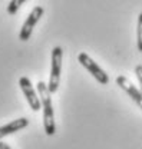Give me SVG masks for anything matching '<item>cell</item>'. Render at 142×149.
Instances as JSON below:
<instances>
[{"instance_id":"obj_1","label":"cell","mask_w":142,"mask_h":149,"mask_svg":"<svg viewBox=\"0 0 142 149\" xmlns=\"http://www.w3.org/2000/svg\"><path fill=\"white\" fill-rule=\"evenodd\" d=\"M37 92L40 95V102H42V109H43V126L48 136H53L56 132V125H55V115L53 106H52V97L49 92V88L45 82L37 83Z\"/></svg>"},{"instance_id":"obj_2","label":"cell","mask_w":142,"mask_h":149,"mask_svg":"<svg viewBox=\"0 0 142 149\" xmlns=\"http://www.w3.org/2000/svg\"><path fill=\"white\" fill-rule=\"evenodd\" d=\"M62 47L56 46L52 50V69H50V79H49V92L56 93L59 89V80H60V70H62Z\"/></svg>"},{"instance_id":"obj_3","label":"cell","mask_w":142,"mask_h":149,"mask_svg":"<svg viewBox=\"0 0 142 149\" xmlns=\"http://www.w3.org/2000/svg\"><path fill=\"white\" fill-rule=\"evenodd\" d=\"M78 60H79V63H80L101 85H108V83H109V76L106 74V72H105L90 56H88L86 53H79Z\"/></svg>"},{"instance_id":"obj_4","label":"cell","mask_w":142,"mask_h":149,"mask_svg":"<svg viewBox=\"0 0 142 149\" xmlns=\"http://www.w3.org/2000/svg\"><path fill=\"white\" fill-rule=\"evenodd\" d=\"M43 12H45V10H43L42 6H36L35 9L29 13V16L26 19V22L23 23V26H22V29H20V33H19V39H20L22 42H26V40L30 39L36 23L39 22V19L43 16Z\"/></svg>"},{"instance_id":"obj_5","label":"cell","mask_w":142,"mask_h":149,"mask_svg":"<svg viewBox=\"0 0 142 149\" xmlns=\"http://www.w3.org/2000/svg\"><path fill=\"white\" fill-rule=\"evenodd\" d=\"M19 86H20L22 92H23V95H24V97H26L29 106H30L35 112L39 111V109H42L40 97H37V93H36V91L33 89V86H32L30 79L26 77V76L20 77V79H19Z\"/></svg>"},{"instance_id":"obj_6","label":"cell","mask_w":142,"mask_h":149,"mask_svg":"<svg viewBox=\"0 0 142 149\" xmlns=\"http://www.w3.org/2000/svg\"><path fill=\"white\" fill-rule=\"evenodd\" d=\"M116 83H118V86L125 91V92L129 95V97L136 103V105H139L142 102V92L135 86V85H132L125 76H118L116 77Z\"/></svg>"},{"instance_id":"obj_7","label":"cell","mask_w":142,"mask_h":149,"mask_svg":"<svg viewBox=\"0 0 142 149\" xmlns=\"http://www.w3.org/2000/svg\"><path fill=\"white\" fill-rule=\"evenodd\" d=\"M27 125H29V119L27 118H19V119H15V120L0 126V139H3L4 136H9L12 133H16L19 130L24 129Z\"/></svg>"},{"instance_id":"obj_8","label":"cell","mask_w":142,"mask_h":149,"mask_svg":"<svg viewBox=\"0 0 142 149\" xmlns=\"http://www.w3.org/2000/svg\"><path fill=\"white\" fill-rule=\"evenodd\" d=\"M27 0H10V3H9V6H7V13L9 15H16L17 13V10L20 9V6L23 4V3H26Z\"/></svg>"},{"instance_id":"obj_9","label":"cell","mask_w":142,"mask_h":149,"mask_svg":"<svg viewBox=\"0 0 142 149\" xmlns=\"http://www.w3.org/2000/svg\"><path fill=\"white\" fill-rule=\"evenodd\" d=\"M136 46L138 50L142 52V13L138 17V27H136Z\"/></svg>"},{"instance_id":"obj_10","label":"cell","mask_w":142,"mask_h":149,"mask_svg":"<svg viewBox=\"0 0 142 149\" xmlns=\"http://www.w3.org/2000/svg\"><path fill=\"white\" fill-rule=\"evenodd\" d=\"M135 74H136V79H138V82H139V91L142 92V65H136Z\"/></svg>"},{"instance_id":"obj_11","label":"cell","mask_w":142,"mask_h":149,"mask_svg":"<svg viewBox=\"0 0 142 149\" xmlns=\"http://www.w3.org/2000/svg\"><path fill=\"white\" fill-rule=\"evenodd\" d=\"M0 149H12V148H10L6 142H1V141H0Z\"/></svg>"},{"instance_id":"obj_12","label":"cell","mask_w":142,"mask_h":149,"mask_svg":"<svg viewBox=\"0 0 142 149\" xmlns=\"http://www.w3.org/2000/svg\"><path fill=\"white\" fill-rule=\"evenodd\" d=\"M138 106H139V109H142V102L139 103V105H138Z\"/></svg>"}]
</instances>
